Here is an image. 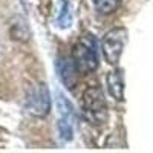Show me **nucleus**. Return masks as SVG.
Masks as SVG:
<instances>
[{"mask_svg": "<svg viewBox=\"0 0 153 153\" xmlns=\"http://www.w3.org/2000/svg\"><path fill=\"white\" fill-rule=\"evenodd\" d=\"M72 61L81 74H89L98 68V43L92 34L78 38L72 51Z\"/></svg>", "mask_w": 153, "mask_h": 153, "instance_id": "obj_1", "label": "nucleus"}, {"mask_svg": "<svg viewBox=\"0 0 153 153\" xmlns=\"http://www.w3.org/2000/svg\"><path fill=\"white\" fill-rule=\"evenodd\" d=\"M83 109L86 117L94 124H100L106 120V101L100 87H89L83 97Z\"/></svg>", "mask_w": 153, "mask_h": 153, "instance_id": "obj_2", "label": "nucleus"}, {"mask_svg": "<svg viewBox=\"0 0 153 153\" xmlns=\"http://www.w3.org/2000/svg\"><path fill=\"white\" fill-rule=\"evenodd\" d=\"M126 40H127V31L124 28H115L104 35L101 49H103L104 58L109 65H117L120 61Z\"/></svg>", "mask_w": 153, "mask_h": 153, "instance_id": "obj_3", "label": "nucleus"}, {"mask_svg": "<svg viewBox=\"0 0 153 153\" xmlns=\"http://www.w3.org/2000/svg\"><path fill=\"white\" fill-rule=\"evenodd\" d=\"M26 110L37 118H43L51 110V95L45 84H35L26 95Z\"/></svg>", "mask_w": 153, "mask_h": 153, "instance_id": "obj_4", "label": "nucleus"}, {"mask_svg": "<svg viewBox=\"0 0 153 153\" xmlns=\"http://www.w3.org/2000/svg\"><path fill=\"white\" fill-rule=\"evenodd\" d=\"M57 74L65 87L72 89L76 84V68L72 58H61L57 61Z\"/></svg>", "mask_w": 153, "mask_h": 153, "instance_id": "obj_5", "label": "nucleus"}, {"mask_svg": "<svg viewBox=\"0 0 153 153\" xmlns=\"http://www.w3.org/2000/svg\"><path fill=\"white\" fill-rule=\"evenodd\" d=\"M107 87H109L110 95L115 100H118V101L124 100V80H123L121 71L115 69V71L109 72V75H107Z\"/></svg>", "mask_w": 153, "mask_h": 153, "instance_id": "obj_6", "label": "nucleus"}, {"mask_svg": "<svg viewBox=\"0 0 153 153\" xmlns=\"http://www.w3.org/2000/svg\"><path fill=\"white\" fill-rule=\"evenodd\" d=\"M55 25L60 29H68L72 25V12L68 0H61L58 6V14L55 19Z\"/></svg>", "mask_w": 153, "mask_h": 153, "instance_id": "obj_7", "label": "nucleus"}, {"mask_svg": "<svg viewBox=\"0 0 153 153\" xmlns=\"http://www.w3.org/2000/svg\"><path fill=\"white\" fill-rule=\"evenodd\" d=\"M121 5V0H94V6L97 12L103 16H109L115 12Z\"/></svg>", "mask_w": 153, "mask_h": 153, "instance_id": "obj_8", "label": "nucleus"}, {"mask_svg": "<svg viewBox=\"0 0 153 153\" xmlns=\"http://www.w3.org/2000/svg\"><path fill=\"white\" fill-rule=\"evenodd\" d=\"M58 132L60 138L65 141H69L72 138V117H61L58 121Z\"/></svg>", "mask_w": 153, "mask_h": 153, "instance_id": "obj_9", "label": "nucleus"}]
</instances>
